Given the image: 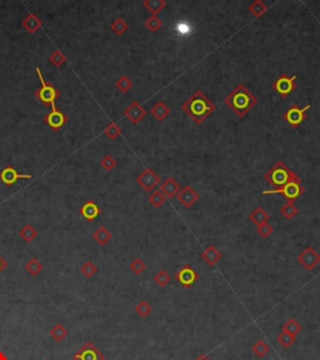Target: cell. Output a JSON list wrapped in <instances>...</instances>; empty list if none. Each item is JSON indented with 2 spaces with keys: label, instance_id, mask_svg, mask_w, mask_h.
Returning a JSON list of instances; mask_svg holds the SVG:
<instances>
[{
  "label": "cell",
  "instance_id": "obj_13",
  "mask_svg": "<svg viewBox=\"0 0 320 360\" xmlns=\"http://www.w3.org/2000/svg\"><path fill=\"white\" fill-rule=\"evenodd\" d=\"M31 174H20L18 173V170L14 167L8 165L0 171V182L3 183L6 187H13L18 183V180L20 179H31Z\"/></svg>",
  "mask_w": 320,
  "mask_h": 360
},
{
  "label": "cell",
  "instance_id": "obj_28",
  "mask_svg": "<svg viewBox=\"0 0 320 360\" xmlns=\"http://www.w3.org/2000/svg\"><path fill=\"white\" fill-rule=\"evenodd\" d=\"M110 29H112L117 35H124V34L128 31L129 25L128 23L123 19V18H117V19L113 20L112 24H110Z\"/></svg>",
  "mask_w": 320,
  "mask_h": 360
},
{
  "label": "cell",
  "instance_id": "obj_7",
  "mask_svg": "<svg viewBox=\"0 0 320 360\" xmlns=\"http://www.w3.org/2000/svg\"><path fill=\"white\" fill-rule=\"evenodd\" d=\"M295 80H296V75L288 76L287 74H283L273 83V89L280 95L281 98H288L296 87Z\"/></svg>",
  "mask_w": 320,
  "mask_h": 360
},
{
  "label": "cell",
  "instance_id": "obj_20",
  "mask_svg": "<svg viewBox=\"0 0 320 360\" xmlns=\"http://www.w3.org/2000/svg\"><path fill=\"white\" fill-rule=\"evenodd\" d=\"M249 220L256 226L262 225V224L264 223H269L270 215L263 207H256L255 209L251 210V213L249 214Z\"/></svg>",
  "mask_w": 320,
  "mask_h": 360
},
{
  "label": "cell",
  "instance_id": "obj_45",
  "mask_svg": "<svg viewBox=\"0 0 320 360\" xmlns=\"http://www.w3.org/2000/svg\"><path fill=\"white\" fill-rule=\"evenodd\" d=\"M195 360H212L206 354H199L198 357L195 358Z\"/></svg>",
  "mask_w": 320,
  "mask_h": 360
},
{
  "label": "cell",
  "instance_id": "obj_1",
  "mask_svg": "<svg viewBox=\"0 0 320 360\" xmlns=\"http://www.w3.org/2000/svg\"><path fill=\"white\" fill-rule=\"evenodd\" d=\"M181 108L184 113H187L188 117L198 125L205 121L215 110L213 101L200 90H195V93H193L189 98L184 101Z\"/></svg>",
  "mask_w": 320,
  "mask_h": 360
},
{
  "label": "cell",
  "instance_id": "obj_32",
  "mask_svg": "<svg viewBox=\"0 0 320 360\" xmlns=\"http://www.w3.org/2000/svg\"><path fill=\"white\" fill-rule=\"evenodd\" d=\"M298 212H299L298 208L295 207L294 203H290V201H287V203L280 208V214L283 215L285 219H288V220L294 218L295 215L298 214Z\"/></svg>",
  "mask_w": 320,
  "mask_h": 360
},
{
  "label": "cell",
  "instance_id": "obj_14",
  "mask_svg": "<svg viewBox=\"0 0 320 360\" xmlns=\"http://www.w3.org/2000/svg\"><path fill=\"white\" fill-rule=\"evenodd\" d=\"M176 199L179 200V203L183 205L184 208L190 209V208L194 205V203L199 200V194L195 192V189L190 185H185L184 188H181L180 192L176 195Z\"/></svg>",
  "mask_w": 320,
  "mask_h": 360
},
{
  "label": "cell",
  "instance_id": "obj_16",
  "mask_svg": "<svg viewBox=\"0 0 320 360\" xmlns=\"http://www.w3.org/2000/svg\"><path fill=\"white\" fill-rule=\"evenodd\" d=\"M79 212H80L81 216L88 221H94L95 219L101 214L100 207H99L94 200L85 201V203L81 205Z\"/></svg>",
  "mask_w": 320,
  "mask_h": 360
},
{
  "label": "cell",
  "instance_id": "obj_47",
  "mask_svg": "<svg viewBox=\"0 0 320 360\" xmlns=\"http://www.w3.org/2000/svg\"><path fill=\"white\" fill-rule=\"evenodd\" d=\"M44 360H49V359H44Z\"/></svg>",
  "mask_w": 320,
  "mask_h": 360
},
{
  "label": "cell",
  "instance_id": "obj_43",
  "mask_svg": "<svg viewBox=\"0 0 320 360\" xmlns=\"http://www.w3.org/2000/svg\"><path fill=\"white\" fill-rule=\"evenodd\" d=\"M256 232H258V234H259L260 237L269 238L270 235L273 234L274 228L270 225L269 223H264V224H262V225L256 226Z\"/></svg>",
  "mask_w": 320,
  "mask_h": 360
},
{
  "label": "cell",
  "instance_id": "obj_8",
  "mask_svg": "<svg viewBox=\"0 0 320 360\" xmlns=\"http://www.w3.org/2000/svg\"><path fill=\"white\" fill-rule=\"evenodd\" d=\"M175 280L185 289L192 288L199 280V274L189 264H185L178 273L175 274Z\"/></svg>",
  "mask_w": 320,
  "mask_h": 360
},
{
  "label": "cell",
  "instance_id": "obj_35",
  "mask_svg": "<svg viewBox=\"0 0 320 360\" xmlns=\"http://www.w3.org/2000/svg\"><path fill=\"white\" fill-rule=\"evenodd\" d=\"M80 273L83 274L87 279H90V278H93L95 274L98 273V266L95 265L92 260H88V262H85L83 265H81Z\"/></svg>",
  "mask_w": 320,
  "mask_h": 360
},
{
  "label": "cell",
  "instance_id": "obj_2",
  "mask_svg": "<svg viewBox=\"0 0 320 360\" xmlns=\"http://www.w3.org/2000/svg\"><path fill=\"white\" fill-rule=\"evenodd\" d=\"M224 103L238 117L244 118L258 104V98L245 85L239 84L231 90V93L226 96Z\"/></svg>",
  "mask_w": 320,
  "mask_h": 360
},
{
  "label": "cell",
  "instance_id": "obj_12",
  "mask_svg": "<svg viewBox=\"0 0 320 360\" xmlns=\"http://www.w3.org/2000/svg\"><path fill=\"white\" fill-rule=\"evenodd\" d=\"M68 120H69L68 119V115L61 112L60 109H58V108L51 109V112L48 113L44 117V123L54 131L60 130L63 126L67 125Z\"/></svg>",
  "mask_w": 320,
  "mask_h": 360
},
{
  "label": "cell",
  "instance_id": "obj_23",
  "mask_svg": "<svg viewBox=\"0 0 320 360\" xmlns=\"http://www.w3.org/2000/svg\"><path fill=\"white\" fill-rule=\"evenodd\" d=\"M49 335H50L51 338H53L56 343H60V341H63L64 339L68 338L69 330H68L63 324L58 323L49 330Z\"/></svg>",
  "mask_w": 320,
  "mask_h": 360
},
{
  "label": "cell",
  "instance_id": "obj_17",
  "mask_svg": "<svg viewBox=\"0 0 320 360\" xmlns=\"http://www.w3.org/2000/svg\"><path fill=\"white\" fill-rule=\"evenodd\" d=\"M180 185L179 183L176 182L175 179L169 176L165 180H163L160 183V192L165 195V198H169V199H173L178 195V193L180 192Z\"/></svg>",
  "mask_w": 320,
  "mask_h": 360
},
{
  "label": "cell",
  "instance_id": "obj_29",
  "mask_svg": "<svg viewBox=\"0 0 320 360\" xmlns=\"http://www.w3.org/2000/svg\"><path fill=\"white\" fill-rule=\"evenodd\" d=\"M251 350H253V353H254V355H255V357H258L259 359H262V358H264L265 355L269 353L270 346H269V344L265 343L264 340H262V339H260V340L255 341V344L253 345Z\"/></svg>",
  "mask_w": 320,
  "mask_h": 360
},
{
  "label": "cell",
  "instance_id": "obj_39",
  "mask_svg": "<svg viewBox=\"0 0 320 360\" xmlns=\"http://www.w3.org/2000/svg\"><path fill=\"white\" fill-rule=\"evenodd\" d=\"M154 282H155L160 288H164V287H167L168 284H170V282H172V277H170L168 271L159 270L158 273L154 275Z\"/></svg>",
  "mask_w": 320,
  "mask_h": 360
},
{
  "label": "cell",
  "instance_id": "obj_31",
  "mask_svg": "<svg viewBox=\"0 0 320 360\" xmlns=\"http://www.w3.org/2000/svg\"><path fill=\"white\" fill-rule=\"evenodd\" d=\"M148 200H149V203H150L154 208H160L163 204L165 203L167 198H165V195L160 192V190H153L150 193V195H149V198H148Z\"/></svg>",
  "mask_w": 320,
  "mask_h": 360
},
{
  "label": "cell",
  "instance_id": "obj_10",
  "mask_svg": "<svg viewBox=\"0 0 320 360\" xmlns=\"http://www.w3.org/2000/svg\"><path fill=\"white\" fill-rule=\"evenodd\" d=\"M137 182L145 192H153L159 184H160V176L151 170L150 168H147L138 175Z\"/></svg>",
  "mask_w": 320,
  "mask_h": 360
},
{
  "label": "cell",
  "instance_id": "obj_27",
  "mask_svg": "<svg viewBox=\"0 0 320 360\" xmlns=\"http://www.w3.org/2000/svg\"><path fill=\"white\" fill-rule=\"evenodd\" d=\"M276 340H278V343L280 344V346H283L284 349H288V348H290V346L295 343L296 336L289 334V333L285 332V330H281L280 334L276 336Z\"/></svg>",
  "mask_w": 320,
  "mask_h": 360
},
{
  "label": "cell",
  "instance_id": "obj_36",
  "mask_svg": "<svg viewBox=\"0 0 320 360\" xmlns=\"http://www.w3.org/2000/svg\"><path fill=\"white\" fill-rule=\"evenodd\" d=\"M104 134H105L109 139L114 140L122 134V128H120L117 123L112 121V123H109L108 125L104 128Z\"/></svg>",
  "mask_w": 320,
  "mask_h": 360
},
{
  "label": "cell",
  "instance_id": "obj_15",
  "mask_svg": "<svg viewBox=\"0 0 320 360\" xmlns=\"http://www.w3.org/2000/svg\"><path fill=\"white\" fill-rule=\"evenodd\" d=\"M147 115V110L144 106L138 101H133L128 108L124 110V117L130 121L131 124H139Z\"/></svg>",
  "mask_w": 320,
  "mask_h": 360
},
{
  "label": "cell",
  "instance_id": "obj_38",
  "mask_svg": "<svg viewBox=\"0 0 320 360\" xmlns=\"http://www.w3.org/2000/svg\"><path fill=\"white\" fill-rule=\"evenodd\" d=\"M49 60H50L51 64L55 68H60L67 62V56H65L64 53H61L60 50H54L50 54V56H49Z\"/></svg>",
  "mask_w": 320,
  "mask_h": 360
},
{
  "label": "cell",
  "instance_id": "obj_21",
  "mask_svg": "<svg viewBox=\"0 0 320 360\" xmlns=\"http://www.w3.org/2000/svg\"><path fill=\"white\" fill-rule=\"evenodd\" d=\"M93 239L97 241V244H99L100 246L106 245V244L113 239V234L110 233V230L106 228V226L101 225L99 226L97 230H94V233L92 234Z\"/></svg>",
  "mask_w": 320,
  "mask_h": 360
},
{
  "label": "cell",
  "instance_id": "obj_4",
  "mask_svg": "<svg viewBox=\"0 0 320 360\" xmlns=\"http://www.w3.org/2000/svg\"><path fill=\"white\" fill-rule=\"evenodd\" d=\"M36 74H38V78L40 80V88L35 90L34 95L43 105L51 106V109H54V108H56L55 101L60 98V92L54 87L53 84L48 83L45 80L42 72H40V68H36Z\"/></svg>",
  "mask_w": 320,
  "mask_h": 360
},
{
  "label": "cell",
  "instance_id": "obj_33",
  "mask_svg": "<svg viewBox=\"0 0 320 360\" xmlns=\"http://www.w3.org/2000/svg\"><path fill=\"white\" fill-rule=\"evenodd\" d=\"M115 87L119 92L128 93L133 88V80L129 76L122 75L117 81H115Z\"/></svg>",
  "mask_w": 320,
  "mask_h": 360
},
{
  "label": "cell",
  "instance_id": "obj_26",
  "mask_svg": "<svg viewBox=\"0 0 320 360\" xmlns=\"http://www.w3.org/2000/svg\"><path fill=\"white\" fill-rule=\"evenodd\" d=\"M43 268H44V266H43V264L39 262V260L36 259V258H31V259L28 260V263L25 264L26 273H28L29 275H30V277H33V278L38 277V275L42 273Z\"/></svg>",
  "mask_w": 320,
  "mask_h": 360
},
{
  "label": "cell",
  "instance_id": "obj_11",
  "mask_svg": "<svg viewBox=\"0 0 320 360\" xmlns=\"http://www.w3.org/2000/svg\"><path fill=\"white\" fill-rule=\"evenodd\" d=\"M309 109L310 105H306L304 106V108H299L298 105L290 106L289 109L285 112L284 120L290 126H293V128H299L300 124L304 121V119H305L306 110Z\"/></svg>",
  "mask_w": 320,
  "mask_h": 360
},
{
  "label": "cell",
  "instance_id": "obj_44",
  "mask_svg": "<svg viewBox=\"0 0 320 360\" xmlns=\"http://www.w3.org/2000/svg\"><path fill=\"white\" fill-rule=\"evenodd\" d=\"M6 268H8V263H6V260L0 255V274L3 273Z\"/></svg>",
  "mask_w": 320,
  "mask_h": 360
},
{
  "label": "cell",
  "instance_id": "obj_5",
  "mask_svg": "<svg viewBox=\"0 0 320 360\" xmlns=\"http://www.w3.org/2000/svg\"><path fill=\"white\" fill-rule=\"evenodd\" d=\"M304 193V188L301 187V182H290L285 184L284 187L280 189H273V190H264L263 194L268 195V194H280L285 200L294 203L296 199L300 198Z\"/></svg>",
  "mask_w": 320,
  "mask_h": 360
},
{
  "label": "cell",
  "instance_id": "obj_42",
  "mask_svg": "<svg viewBox=\"0 0 320 360\" xmlns=\"http://www.w3.org/2000/svg\"><path fill=\"white\" fill-rule=\"evenodd\" d=\"M145 269H147V265H145V263L143 262L140 258H137V259H134L133 262L130 263V270L133 271L135 275H142V274L145 271Z\"/></svg>",
  "mask_w": 320,
  "mask_h": 360
},
{
  "label": "cell",
  "instance_id": "obj_24",
  "mask_svg": "<svg viewBox=\"0 0 320 360\" xmlns=\"http://www.w3.org/2000/svg\"><path fill=\"white\" fill-rule=\"evenodd\" d=\"M19 237L22 238L25 243H31L33 240L36 239L38 237V230L34 228L31 224H26L19 230Z\"/></svg>",
  "mask_w": 320,
  "mask_h": 360
},
{
  "label": "cell",
  "instance_id": "obj_25",
  "mask_svg": "<svg viewBox=\"0 0 320 360\" xmlns=\"http://www.w3.org/2000/svg\"><path fill=\"white\" fill-rule=\"evenodd\" d=\"M143 6L147 10L150 11L151 15H158L159 11L163 10L167 6V1L165 0H145L143 3Z\"/></svg>",
  "mask_w": 320,
  "mask_h": 360
},
{
  "label": "cell",
  "instance_id": "obj_30",
  "mask_svg": "<svg viewBox=\"0 0 320 360\" xmlns=\"http://www.w3.org/2000/svg\"><path fill=\"white\" fill-rule=\"evenodd\" d=\"M134 310H135V313H137L140 318H148V316L151 314V312H153V308H151L150 303L149 302L142 300V302H139L137 305H135Z\"/></svg>",
  "mask_w": 320,
  "mask_h": 360
},
{
  "label": "cell",
  "instance_id": "obj_41",
  "mask_svg": "<svg viewBox=\"0 0 320 360\" xmlns=\"http://www.w3.org/2000/svg\"><path fill=\"white\" fill-rule=\"evenodd\" d=\"M100 167L103 168L104 170L112 171L117 167V159L113 155H110V154H106V155H104L103 159L100 160Z\"/></svg>",
  "mask_w": 320,
  "mask_h": 360
},
{
  "label": "cell",
  "instance_id": "obj_18",
  "mask_svg": "<svg viewBox=\"0 0 320 360\" xmlns=\"http://www.w3.org/2000/svg\"><path fill=\"white\" fill-rule=\"evenodd\" d=\"M200 258L201 260H203L205 264H208L209 266H214L218 262L222 260L223 254L220 253L219 249H218L215 245H209L201 251Z\"/></svg>",
  "mask_w": 320,
  "mask_h": 360
},
{
  "label": "cell",
  "instance_id": "obj_3",
  "mask_svg": "<svg viewBox=\"0 0 320 360\" xmlns=\"http://www.w3.org/2000/svg\"><path fill=\"white\" fill-rule=\"evenodd\" d=\"M264 179L274 189H280L290 182H301L300 176L290 170L283 162H278L274 167L270 168L264 174Z\"/></svg>",
  "mask_w": 320,
  "mask_h": 360
},
{
  "label": "cell",
  "instance_id": "obj_37",
  "mask_svg": "<svg viewBox=\"0 0 320 360\" xmlns=\"http://www.w3.org/2000/svg\"><path fill=\"white\" fill-rule=\"evenodd\" d=\"M283 330H285V332H288L289 334L296 336V335L301 332V325L298 320H295V319H289V320H288L287 323L283 325Z\"/></svg>",
  "mask_w": 320,
  "mask_h": 360
},
{
  "label": "cell",
  "instance_id": "obj_46",
  "mask_svg": "<svg viewBox=\"0 0 320 360\" xmlns=\"http://www.w3.org/2000/svg\"><path fill=\"white\" fill-rule=\"evenodd\" d=\"M0 360H9L8 355H6L4 352H0Z\"/></svg>",
  "mask_w": 320,
  "mask_h": 360
},
{
  "label": "cell",
  "instance_id": "obj_34",
  "mask_svg": "<svg viewBox=\"0 0 320 360\" xmlns=\"http://www.w3.org/2000/svg\"><path fill=\"white\" fill-rule=\"evenodd\" d=\"M249 11H250L251 14H253L255 18H259L267 11V5L263 3L262 0H254L253 3L249 5Z\"/></svg>",
  "mask_w": 320,
  "mask_h": 360
},
{
  "label": "cell",
  "instance_id": "obj_6",
  "mask_svg": "<svg viewBox=\"0 0 320 360\" xmlns=\"http://www.w3.org/2000/svg\"><path fill=\"white\" fill-rule=\"evenodd\" d=\"M298 263L308 271H312L320 264V254L313 246H306L296 258Z\"/></svg>",
  "mask_w": 320,
  "mask_h": 360
},
{
  "label": "cell",
  "instance_id": "obj_22",
  "mask_svg": "<svg viewBox=\"0 0 320 360\" xmlns=\"http://www.w3.org/2000/svg\"><path fill=\"white\" fill-rule=\"evenodd\" d=\"M150 114L155 118L158 121H163V120L167 119L170 115V109L169 106L167 105L163 101H156L150 109Z\"/></svg>",
  "mask_w": 320,
  "mask_h": 360
},
{
  "label": "cell",
  "instance_id": "obj_40",
  "mask_svg": "<svg viewBox=\"0 0 320 360\" xmlns=\"http://www.w3.org/2000/svg\"><path fill=\"white\" fill-rule=\"evenodd\" d=\"M144 24H145V28L149 29L150 31H158L163 25L162 20L159 19L158 15H150V17L145 20Z\"/></svg>",
  "mask_w": 320,
  "mask_h": 360
},
{
  "label": "cell",
  "instance_id": "obj_9",
  "mask_svg": "<svg viewBox=\"0 0 320 360\" xmlns=\"http://www.w3.org/2000/svg\"><path fill=\"white\" fill-rule=\"evenodd\" d=\"M73 360H105V357L92 341H87L73 355Z\"/></svg>",
  "mask_w": 320,
  "mask_h": 360
},
{
  "label": "cell",
  "instance_id": "obj_19",
  "mask_svg": "<svg viewBox=\"0 0 320 360\" xmlns=\"http://www.w3.org/2000/svg\"><path fill=\"white\" fill-rule=\"evenodd\" d=\"M22 25L29 34H35L43 26V20L34 13H29L22 22Z\"/></svg>",
  "mask_w": 320,
  "mask_h": 360
}]
</instances>
